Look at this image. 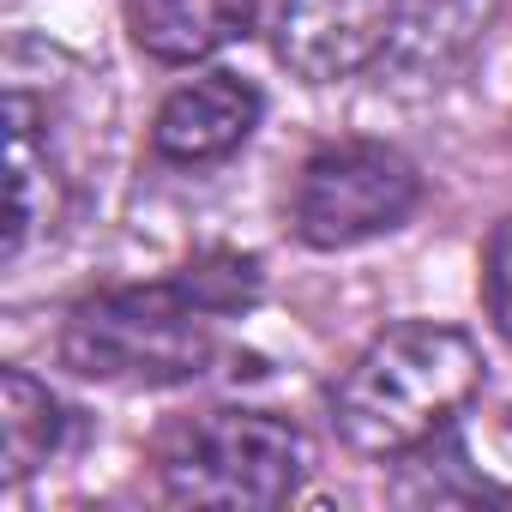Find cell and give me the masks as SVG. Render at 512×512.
Returning a JSON list of instances; mask_svg holds the SVG:
<instances>
[{
  "label": "cell",
  "instance_id": "8992f818",
  "mask_svg": "<svg viewBox=\"0 0 512 512\" xmlns=\"http://www.w3.org/2000/svg\"><path fill=\"white\" fill-rule=\"evenodd\" d=\"M260 115H266L260 85H247L241 73H199L193 85L163 97L151 121V151L169 163H217L253 139Z\"/></svg>",
  "mask_w": 512,
  "mask_h": 512
},
{
  "label": "cell",
  "instance_id": "6da1fadb",
  "mask_svg": "<svg viewBox=\"0 0 512 512\" xmlns=\"http://www.w3.org/2000/svg\"><path fill=\"white\" fill-rule=\"evenodd\" d=\"M482 386V350L458 326H386L338 380L332 428L362 458H404L452 428Z\"/></svg>",
  "mask_w": 512,
  "mask_h": 512
},
{
  "label": "cell",
  "instance_id": "7a4b0ae2",
  "mask_svg": "<svg viewBox=\"0 0 512 512\" xmlns=\"http://www.w3.org/2000/svg\"><path fill=\"white\" fill-rule=\"evenodd\" d=\"M211 308L175 284H127L85 296L67 314L61 362L103 386H187L211 368Z\"/></svg>",
  "mask_w": 512,
  "mask_h": 512
},
{
  "label": "cell",
  "instance_id": "52a82bcc",
  "mask_svg": "<svg viewBox=\"0 0 512 512\" xmlns=\"http://www.w3.org/2000/svg\"><path fill=\"white\" fill-rule=\"evenodd\" d=\"M253 19H260V0H127L133 43L163 67H187L241 43Z\"/></svg>",
  "mask_w": 512,
  "mask_h": 512
},
{
  "label": "cell",
  "instance_id": "3957f363",
  "mask_svg": "<svg viewBox=\"0 0 512 512\" xmlns=\"http://www.w3.org/2000/svg\"><path fill=\"white\" fill-rule=\"evenodd\" d=\"M308 476V434L278 410H211L163 458V494L175 506L266 512Z\"/></svg>",
  "mask_w": 512,
  "mask_h": 512
},
{
  "label": "cell",
  "instance_id": "9c48e42d",
  "mask_svg": "<svg viewBox=\"0 0 512 512\" xmlns=\"http://www.w3.org/2000/svg\"><path fill=\"white\" fill-rule=\"evenodd\" d=\"M13 115V217H7V260H19L37 223H49V199H37V187L49 181V163L37 157V103L25 91H13L7 103Z\"/></svg>",
  "mask_w": 512,
  "mask_h": 512
},
{
  "label": "cell",
  "instance_id": "8fae6325",
  "mask_svg": "<svg viewBox=\"0 0 512 512\" xmlns=\"http://www.w3.org/2000/svg\"><path fill=\"white\" fill-rule=\"evenodd\" d=\"M181 284L211 314H235V308H247L253 296H260V266H253L247 253H205V260H193L181 272Z\"/></svg>",
  "mask_w": 512,
  "mask_h": 512
},
{
  "label": "cell",
  "instance_id": "7c38bea8",
  "mask_svg": "<svg viewBox=\"0 0 512 512\" xmlns=\"http://www.w3.org/2000/svg\"><path fill=\"white\" fill-rule=\"evenodd\" d=\"M482 308H488L494 332L512 344V217H500L482 247Z\"/></svg>",
  "mask_w": 512,
  "mask_h": 512
},
{
  "label": "cell",
  "instance_id": "277c9868",
  "mask_svg": "<svg viewBox=\"0 0 512 512\" xmlns=\"http://www.w3.org/2000/svg\"><path fill=\"white\" fill-rule=\"evenodd\" d=\"M422 205L416 163L386 139H338L302 163L296 181V235L320 253L392 235Z\"/></svg>",
  "mask_w": 512,
  "mask_h": 512
},
{
  "label": "cell",
  "instance_id": "ba28073f",
  "mask_svg": "<svg viewBox=\"0 0 512 512\" xmlns=\"http://www.w3.org/2000/svg\"><path fill=\"white\" fill-rule=\"evenodd\" d=\"M67 440V410L61 398L31 380L25 368H7L0 374V476L7 482H25L31 470H43Z\"/></svg>",
  "mask_w": 512,
  "mask_h": 512
},
{
  "label": "cell",
  "instance_id": "5b68a950",
  "mask_svg": "<svg viewBox=\"0 0 512 512\" xmlns=\"http://www.w3.org/2000/svg\"><path fill=\"white\" fill-rule=\"evenodd\" d=\"M404 0H284L278 61L308 85H338L398 43Z\"/></svg>",
  "mask_w": 512,
  "mask_h": 512
},
{
  "label": "cell",
  "instance_id": "30bf717a",
  "mask_svg": "<svg viewBox=\"0 0 512 512\" xmlns=\"http://www.w3.org/2000/svg\"><path fill=\"white\" fill-rule=\"evenodd\" d=\"M488 13H494V0H404V19H398V43L392 49L440 61V55L464 49L482 31Z\"/></svg>",
  "mask_w": 512,
  "mask_h": 512
}]
</instances>
